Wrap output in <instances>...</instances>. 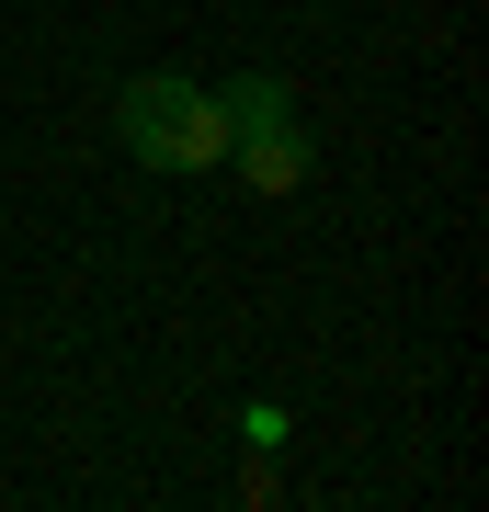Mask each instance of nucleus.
I'll use <instances>...</instances> for the list:
<instances>
[{"mask_svg": "<svg viewBox=\"0 0 489 512\" xmlns=\"http://www.w3.org/2000/svg\"><path fill=\"white\" fill-rule=\"evenodd\" d=\"M114 137H126V160L171 171V183L228 171V103H217V80H182V69H137L114 92Z\"/></svg>", "mask_w": 489, "mask_h": 512, "instance_id": "f257e3e1", "label": "nucleus"}, {"mask_svg": "<svg viewBox=\"0 0 489 512\" xmlns=\"http://www.w3.org/2000/svg\"><path fill=\"white\" fill-rule=\"evenodd\" d=\"M217 103H228V171H239L251 194H296V183H308L319 148H308V126H296V92H285L273 69H239Z\"/></svg>", "mask_w": 489, "mask_h": 512, "instance_id": "f03ea898", "label": "nucleus"}]
</instances>
